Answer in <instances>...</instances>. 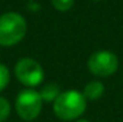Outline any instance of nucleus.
<instances>
[{"mask_svg": "<svg viewBox=\"0 0 123 122\" xmlns=\"http://www.w3.org/2000/svg\"><path fill=\"white\" fill-rule=\"evenodd\" d=\"M9 80H11L9 70H8V67L5 64L0 63V92H3L8 87Z\"/></svg>", "mask_w": 123, "mask_h": 122, "instance_id": "obj_8", "label": "nucleus"}, {"mask_svg": "<svg viewBox=\"0 0 123 122\" xmlns=\"http://www.w3.org/2000/svg\"><path fill=\"white\" fill-rule=\"evenodd\" d=\"M11 116V104L5 97L0 96V122H5Z\"/></svg>", "mask_w": 123, "mask_h": 122, "instance_id": "obj_9", "label": "nucleus"}, {"mask_svg": "<svg viewBox=\"0 0 123 122\" xmlns=\"http://www.w3.org/2000/svg\"><path fill=\"white\" fill-rule=\"evenodd\" d=\"M86 98L83 92L76 89H67L58 96L52 103L54 113L62 121H76L86 110Z\"/></svg>", "mask_w": 123, "mask_h": 122, "instance_id": "obj_1", "label": "nucleus"}, {"mask_svg": "<svg viewBox=\"0 0 123 122\" xmlns=\"http://www.w3.org/2000/svg\"><path fill=\"white\" fill-rule=\"evenodd\" d=\"M74 3L75 0H51L52 7L56 11H60V12H67L68 9H71Z\"/></svg>", "mask_w": 123, "mask_h": 122, "instance_id": "obj_10", "label": "nucleus"}, {"mask_svg": "<svg viewBox=\"0 0 123 122\" xmlns=\"http://www.w3.org/2000/svg\"><path fill=\"white\" fill-rule=\"evenodd\" d=\"M105 93V85L99 80H92L84 87L83 95L85 96L86 101H97Z\"/></svg>", "mask_w": 123, "mask_h": 122, "instance_id": "obj_6", "label": "nucleus"}, {"mask_svg": "<svg viewBox=\"0 0 123 122\" xmlns=\"http://www.w3.org/2000/svg\"><path fill=\"white\" fill-rule=\"evenodd\" d=\"M38 92H39L43 103L50 104V103H54L58 98V96L62 93V89L56 83H47L41 87V89Z\"/></svg>", "mask_w": 123, "mask_h": 122, "instance_id": "obj_7", "label": "nucleus"}, {"mask_svg": "<svg viewBox=\"0 0 123 122\" xmlns=\"http://www.w3.org/2000/svg\"><path fill=\"white\" fill-rule=\"evenodd\" d=\"M28 24L17 12H7L0 16V46L9 47L24 39Z\"/></svg>", "mask_w": 123, "mask_h": 122, "instance_id": "obj_2", "label": "nucleus"}, {"mask_svg": "<svg viewBox=\"0 0 123 122\" xmlns=\"http://www.w3.org/2000/svg\"><path fill=\"white\" fill-rule=\"evenodd\" d=\"M75 122H89L88 120H84V118H79V120H76Z\"/></svg>", "mask_w": 123, "mask_h": 122, "instance_id": "obj_11", "label": "nucleus"}, {"mask_svg": "<svg viewBox=\"0 0 123 122\" xmlns=\"http://www.w3.org/2000/svg\"><path fill=\"white\" fill-rule=\"evenodd\" d=\"M94 1H99V0H94Z\"/></svg>", "mask_w": 123, "mask_h": 122, "instance_id": "obj_12", "label": "nucleus"}, {"mask_svg": "<svg viewBox=\"0 0 123 122\" xmlns=\"http://www.w3.org/2000/svg\"><path fill=\"white\" fill-rule=\"evenodd\" d=\"M14 75L18 83L26 88H36L41 85L45 77V71L39 62L33 58H22L14 66Z\"/></svg>", "mask_w": 123, "mask_h": 122, "instance_id": "obj_4", "label": "nucleus"}, {"mask_svg": "<svg viewBox=\"0 0 123 122\" xmlns=\"http://www.w3.org/2000/svg\"><path fill=\"white\" fill-rule=\"evenodd\" d=\"M43 100L39 92L33 88H26L18 92L14 101V110L24 121H34L42 112Z\"/></svg>", "mask_w": 123, "mask_h": 122, "instance_id": "obj_3", "label": "nucleus"}, {"mask_svg": "<svg viewBox=\"0 0 123 122\" xmlns=\"http://www.w3.org/2000/svg\"><path fill=\"white\" fill-rule=\"evenodd\" d=\"M119 67L118 57L109 50H98L88 59V70L97 77H109Z\"/></svg>", "mask_w": 123, "mask_h": 122, "instance_id": "obj_5", "label": "nucleus"}]
</instances>
